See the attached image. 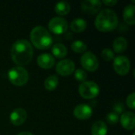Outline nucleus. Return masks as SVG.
Segmentation results:
<instances>
[{"mask_svg": "<svg viewBox=\"0 0 135 135\" xmlns=\"http://www.w3.org/2000/svg\"><path fill=\"white\" fill-rule=\"evenodd\" d=\"M101 2L100 0H86L81 2V9L85 13L95 14L100 11Z\"/></svg>", "mask_w": 135, "mask_h": 135, "instance_id": "nucleus-12", "label": "nucleus"}, {"mask_svg": "<svg viewBox=\"0 0 135 135\" xmlns=\"http://www.w3.org/2000/svg\"><path fill=\"white\" fill-rule=\"evenodd\" d=\"M37 64L40 67L43 69H51L54 66L55 63V58L52 55L48 53H44L37 57Z\"/></svg>", "mask_w": 135, "mask_h": 135, "instance_id": "nucleus-14", "label": "nucleus"}, {"mask_svg": "<svg viewBox=\"0 0 135 135\" xmlns=\"http://www.w3.org/2000/svg\"><path fill=\"white\" fill-rule=\"evenodd\" d=\"M135 6L134 4H129L127 6H125L123 9V20L124 21L130 25H133L135 24Z\"/></svg>", "mask_w": 135, "mask_h": 135, "instance_id": "nucleus-15", "label": "nucleus"}, {"mask_svg": "<svg viewBox=\"0 0 135 135\" xmlns=\"http://www.w3.org/2000/svg\"><path fill=\"white\" fill-rule=\"evenodd\" d=\"M48 28L52 33L55 35H61L67 31L68 23L63 17H55L50 20L48 23Z\"/></svg>", "mask_w": 135, "mask_h": 135, "instance_id": "nucleus-6", "label": "nucleus"}, {"mask_svg": "<svg viewBox=\"0 0 135 135\" xmlns=\"http://www.w3.org/2000/svg\"><path fill=\"white\" fill-rule=\"evenodd\" d=\"M94 24L95 27L100 32H111L118 26V16L112 9H104L97 14Z\"/></svg>", "mask_w": 135, "mask_h": 135, "instance_id": "nucleus-2", "label": "nucleus"}, {"mask_svg": "<svg viewBox=\"0 0 135 135\" xmlns=\"http://www.w3.org/2000/svg\"><path fill=\"white\" fill-rule=\"evenodd\" d=\"M107 122L111 125H115L119 123V116L118 114L115 112H109L106 116Z\"/></svg>", "mask_w": 135, "mask_h": 135, "instance_id": "nucleus-25", "label": "nucleus"}, {"mask_svg": "<svg viewBox=\"0 0 135 135\" xmlns=\"http://www.w3.org/2000/svg\"><path fill=\"white\" fill-rule=\"evenodd\" d=\"M122 127L128 131L134 130L135 127V115L131 112H127L122 114L119 118Z\"/></svg>", "mask_w": 135, "mask_h": 135, "instance_id": "nucleus-13", "label": "nucleus"}, {"mask_svg": "<svg viewBox=\"0 0 135 135\" xmlns=\"http://www.w3.org/2000/svg\"><path fill=\"white\" fill-rule=\"evenodd\" d=\"M127 47V40L123 36L117 37L113 42V49L116 53H123Z\"/></svg>", "mask_w": 135, "mask_h": 135, "instance_id": "nucleus-18", "label": "nucleus"}, {"mask_svg": "<svg viewBox=\"0 0 135 135\" xmlns=\"http://www.w3.org/2000/svg\"><path fill=\"white\" fill-rule=\"evenodd\" d=\"M59 85V78L55 75H51L45 79L44 87L48 91L55 90Z\"/></svg>", "mask_w": 135, "mask_h": 135, "instance_id": "nucleus-21", "label": "nucleus"}, {"mask_svg": "<svg viewBox=\"0 0 135 135\" xmlns=\"http://www.w3.org/2000/svg\"><path fill=\"white\" fill-rule=\"evenodd\" d=\"M108 127L104 121L99 120L95 122L91 127L92 135H107Z\"/></svg>", "mask_w": 135, "mask_h": 135, "instance_id": "nucleus-16", "label": "nucleus"}, {"mask_svg": "<svg viewBox=\"0 0 135 135\" xmlns=\"http://www.w3.org/2000/svg\"><path fill=\"white\" fill-rule=\"evenodd\" d=\"M55 70L57 74L60 76H69L74 71L75 64L70 59H62L57 63Z\"/></svg>", "mask_w": 135, "mask_h": 135, "instance_id": "nucleus-9", "label": "nucleus"}, {"mask_svg": "<svg viewBox=\"0 0 135 135\" xmlns=\"http://www.w3.org/2000/svg\"><path fill=\"white\" fill-rule=\"evenodd\" d=\"M81 64L88 71L94 72L99 67V62L97 56L91 51L85 52L81 57Z\"/></svg>", "mask_w": 135, "mask_h": 135, "instance_id": "nucleus-7", "label": "nucleus"}, {"mask_svg": "<svg viewBox=\"0 0 135 135\" xmlns=\"http://www.w3.org/2000/svg\"><path fill=\"white\" fill-rule=\"evenodd\" d=\"M102 2L108 6H113L114 5H115L118 2V1L117 0H104Z\"/></svg>", "mask_w": 135, "mask_h": 135, "instance_id": "nucleus-28", "label": "nucleus"}, {"mask_svg": "<svg viewBox=\"0 0 135 135\" xmlns=\"http://www.w3.org/2000/svg\"><path fill=\"white\" fill-rule=\"evenodd\" d=\"M92 115L93 109L91 106L86 104H78L74 109V115L80 120L88 119L92 116Z\"/></svg>", "mask_w": 135, "mask_h": 135, "instance_id": "nucleus-10", "label": "nucleus"}, {"mask_svg": "<svg viewBox=\"0 0 135 135\" xmlns=\"http://www.w3.org/2000/svg\"><path fill=\"white\" fill-rule=\"evenodd\" d=\"M124 108H123V104L121 103H117L115 107H114V112L116 114H120L123 112Z\"/></svg>", "mask_w": 135, "mask_h": 135, "instance_id": "nucleus-27", "label": "nucleus"}, {"mask_svg": "<svg viewBox=\"0 0 135 135\" xmlns=\"http://www.w3.org/2000/svg\"><path fill=\"white\" fill-rule=\"evenodd\" d=\"M27 112L24 108H18L14 109L9 115V121L13 126H20L27 119Z\"/></svg>", "mask_w": 135, "mask_h": 135, "instance_id": "nucleus-11", "label": "nucleus"}, {"mask_svg": "<svg viewBox=\"0 0 135 135\" xmlns=\"http://www.w3.org/2000/svg\"><path fill=\"white\" fill-rule=\"evenodd\" d=\"M101 56L106 61L113 60L115 59V53L110 48H104V49H103V51L101 52Z\"/></svg>", "mask_w": 135, "mask_h": 135, "instance_id": "nucleus-23", "label": "nucleus"}, {"mask_svg": "<svg viewBox=\"0 0 135 135\" xmlns=\"http://www.w3.org/2000/svg\"><path fill=\"white\" fill-rule=\"evenodd\" d=\"M78 93L84 99H93L98 96L100 93V87L93 81H85L79 85Z\"/></svg>", "mask_w": 135, "mask_h": 135, "instance_id": "nucleus-5", "label": "nucleus"}, {"mask_svg": "<svg viewBox=\"0 0 135 135\" xmlns=\"http://www.w3.org/2000/svg\"><path fill=\"white\" fill-rule=\"evenodd\" d=\"M74 77L77 81L84 82L87 78V73L83 69H78L74 73Z\"/></svg>", "mask_w": 135, "mask_h": 135, "instance_id": "nucleus-24", "label": "nucleus"}, {"mask_svg": "<svg viewBox=\"0 0 135 135\" xmlns=\"http://www.w3.org/2000/svg\"><path fill=\"white\" fill-rule=\"evenodd\" d=\"M30 40L34 47L40 50H46L52 44L51 35L43 26H36L32 29Z\"/></svg>", "mask_w": 135, "mask_h": 135, "instance_id": "nucleus-3", "label": "nucleus"}, {"mask_svg": "<svg viewBox=\"0 0 135 135\" xmlns=\"http://www.w3.org/2000/svg\"><path fill=\"white\" fill-rule=\"evenodd\" d=\"M134 98L135 93H131V94L127 97V105L131 109H133V110L135 108Z\"/></svg>", "mask_w": 135, "mask_h": 135, "instance_id": "nucleus-26", "label": "nucleus"}, {"mask_svg": "<svg viewBox=\"0 0 135 135\" xmlns=\"http://www.w3.org/2000/svg\"><path fill=\"white\" fill-rule=\"evenodd\" d=\"M55 11L59 16L66 15L70 11V6L67 2H59L55 6Z\"/></svg>", "mask_w": 135, "mask_h": 135, "instance_id": "nucleus-20", "label": "nucleus"}, {"mask_svg": "<svg viewBox=\"0 0 135 135\" xmlns=\"http://www.w3.org/2000/svg\"><path fill=\"white\" fill-rule=\"evenodd\" d=\"M73 51L75 53H85L87 50V45L81 40H75L70 46Z\"/></svg>", "mask_w": 135, "mask_h": 135, "instance_id": "nucleus-22", "label": "nucleus"}, {"mask_svg": "<svg viewBox=\"0 0 135 135\" xmlns=\"http://www.w3.org/2000/svg\"><path fill=\"white\" fill-rule=\"evenodd\" d=\"M53 55L58 59H63L67 55V48L62 44H55L51 47Z\"/></svg>", "mask_w": 135, "mask_h": 135, "instance_id": "nucleus-19", "label": "nucleus"}, {"mask_svg": "<svg viewBox=\"0 0 135 135\" xmlns=\"http://www.w3.org/2000/svg\"><path fill=\"white\" fill-rule=\"evenodd\" d=\"M17 135H33L31 132L29 131H22L21 133H19Z\"/></svg>", "mask_w": 135, "mask_h": 135, "instance_id": "nucleus-29", "label": "nucleus"}, {"mask_svg": "<svg viewBox=\"0 0 135 135\" xmlns=\"http://www.w3.org/2000/svg\"><path fill=\"white\" fill-rule=\"evenodd\" d=\"M33 54L32 45L24 39L15 41L10 49L12 60L19 66L28 65L32 59Z\"/></svg>", "mask_w": 135, "mask_h": 135, "instance_id": "nucleus-1", "label": "nucleus"}, {"mask_svg": "<svg viewBox=\"0 0 135 135\" xmlns=\"http://www.w3.org/2000/svg\"><path fill=\"white\" fill-rule=\"evenodd\" d=\"M115 71L121 76L126 75L131 69V62L129 59L124 55H119L115 57L113 63Z\"/></svg>", "mask_w": 135, "mask_h": 135, "instance_id": "nucleus-8", "label": "nucleus"}, {"mask_svg": "<svg viewBox=\"0 0 135 135\" xmlns=\"http://www.w3.org/2000/svg\"><path fill=\"white\" fill-rule=\"evenodd\" d=\"M86 27H87L86 21L81 17L74 19L70 25V29L74 32H82L83 31L85 30Z\"/></svg>", "mask_w": 135, "mask_h": 135, "instance_id": "nucleus-17", "label": "nucleus"}, {"mask_svg": "<svg viewBox=\"0 0 135 135\" xmlns=\"http://www.w3.org/2000/svg\"><path fill=\"white\" fill-rule=\"evenodd\" d=\"M8 79L11 84L16 86L25 85L29 78L28 72L23 66H14L12 67L7 73Z\"/></svg>", "mask_w": 135, "mask_h": 135, "instance_id": "nucleus-4", "label": "nucleus"}]
</instances>
